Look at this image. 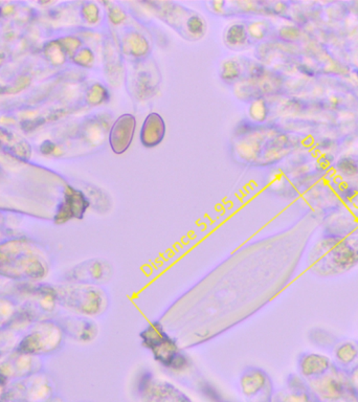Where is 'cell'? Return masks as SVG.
Here are the masks:
<instances>
[{"mask_svg": "<svg viewBox=\"0 0 358 402\" xmlns=\"http://www.w3.org/2000/svg\"><path fill=\"white\" fill-rule=\"evenodd\" d=\"M51 260L38 245L26 239L0 242V276L22 283H42Z\"/></svg>", "mask_w": 358, "mask_h": 402, "instance_id": "6da1fadb", "label": "cell"}, {"mask_svg": "<svg viewBox=\"0 0 358 402\" xmlns=\"http://www.w3.org/2000/svg\"><path fill=\"white\" fill-rule=\"evenodd\" d=\"M61 310L74 316L95 318L109 307V295L101 285L62 282L54 285Z\"/></svg>", "mask_w": 358, "mask_h": 402, "instance_id": "7a4b0ae2", "label": "cell"}, {"mask_svg": "<svg viewBox=\"0 0 358 402\" xmlns=\"http://www.w3.org/2000/svg\"><path fill=\"white\" fill-rule=\"evenodd\" d=\"M141 343L151 353L156 362L166 370L182 372L190 366L191 360L174 337L169 334L164 325L152 322L139 333Z\"/></svg>", "mask_w": 358, "mask_h": 402, "instance_id": "3957f363", "label": "cell"}, {"mask_svg": "<svg viewBox=\"0 0 358 402\" xmlns=\"http://www.w3.org/2000/svg\"><path fill=\"white\" fill-rule=\"evenodd\" d=\"M14 300L18 303L20 311L34 323L55 320L61 310L54 285L22 283Z\"/></svg>", "mask_w": 358, "mask_h": 402, "instance_id": "277c9868", "label": "cell"}, {"mask_svg": "<svg viewBox=\"0 0 358 402\" xmlns=\"http://www.w3.org/2000/svg\"><path fill=\"white\" fill-rule=\"evenodd\" d=\"M66 337L57 320L35 322L22 337L18 350L31 355L45 357L57 353Z\"/></svg>", "mask_w": 358, "mask_h": 402, "instance_id": "5b68a950", "label": "cell"}, {"mask_svg": "<svg viewBox=\"0 0 358 402\" xmlns=\"http://www.w3.org/2000/svg\"><path fill=\"white\" fill-rule=\"evenodd\" d=\"M56 396L53 378L45 371L8 383L3 402H47Z\"/></svg>", "mask_w": 358, "mask_h": 402, "instance_id": "8992f818", "label": "cell"}, {"mask_svg": "<svg viewBox=\"0 0 358 402\" xmlns=\"http://www.w3.org/2000/svg\"><path fill=\"white\" fill-rule=\"evenodd\" d=\"M43 371L42 358L16 350L0 356V381L8 385Z\"/></svg>", "mask_w": 358, "mask_h": 402, "instance_id": "52a82bcc", "label": "cell"}, {"mask_svg": "<svg viewBox=\"0 0 358 402\" xmlns=\"http://www.w3.org/2000/svg\"><path fill=\"white\" fill-rule=\"evenodd\" d=\"M114 276V265L101 258L84 260L76 264L64 274V282L86 283L101 285L110 281Z\"/></svg>", "mask_w": 358, "mask_h": 402, "instance_id": "ba28073f", "label": "cell"}, {"mask_svg": "<svg viewBox=\"0 0 358 402\" xmlns=\"http://www.w3.org/2000/svg\"><path fill=\"white\" fill-rule=\"evenodd\" d=\"M139 389L143 402H191L174 385L155 378L150 373H143L139 377Z\"/></svg>", "mask_w": 358, "mask_h": 402, "instance_id": "9c48e42d", "label": "cell"}, {"mask_svg": "<svg viewBox=\"0 0 358 402\" xmlns=\"http://www.w3.org/2000/svg\"><path fill=\"white\" fill-rule=\"evenodd\" d=\"M63 329L66 337L80 343H91L99 337V326L93 318L66 314L55 318Z\"/></svg>", "mask_w": 358, "mask_h": 402, "instance_id": "30bf717a", "label": "cell"}, {"mask_svg": "<svg viewBox=\"0 0 358 402\" xmlns=\"http://www.w3.org/2000/svg\"><path fill=\"white\" fill-rule=\"evenodd\" d=\"M137 120L132 114H123L114 123L109 132V144L116 154H123L132 143Z\"/></svg>", "mask_w": 358, "mask_h": 402, "instance_id": "8fae6325", "label": "cell"}, {"mask_svg": "<svg viewBox=\"0 0 358 402\" xmlns=\"http://www.w3.org/2000/svg\"><path fill=\"white\" fill-rule=\"evenodd\" d=\"M164 135L166 124L164 118L156 112H152L146 118L141 126L139 135L141 143L147 148L156 147L164 141Z\"/></svg>", "mask_w": 358, "mask_h": 402, "instance_id": "7c38bea8", "label": "cell"}, {"mask_svg": "<svg viewBox=\"0 0 358 402\" xmlns=\"http://www.w3.org/2000/svg\"><path fill=\"white\" fill-rule=\"evenodd\" d=\"M266 380H267V376L261 369L254 368V366L245 369L240 378L243 393L247 397L256 395L264 387Z\"/></svg>", "mask_w": 358, "mask_h": 402, "instance_id": "4fadbf2b", "label": "cell"}, {"mask_svg": "<svg viewBox=\"0 0 358 402\" xmlns=\"http://www.w3.org/2000/svg\"><path fill=\"white\" fill-rule=\"evenodd\" d=\"M123 49L131 57L143 58L150 52V45L141 33L130 32L123 39Z\"/></svg>", "mask_w": 358, "mask_h": 402, "instance_id": "5bb4252c", "label": "cell"}, {"mask_svg": "<svg viewBox=\"0 0 358 402\" xmlns=\"http://www.w3.org/2000/svg\"><path fill=\"white\" fill-rule=\"evenodd\" d=\"M24 334L11 327L0 328V356L7 355L20 348Z\"/></svg>", "mask_w": 358, "mask_h": 402, "instance_id": "9a60e30c", "label": "cell"}, {"mask_svg": "<svg viewBox=\"0 0 358 402\" xmlns=\"http://www.w3.org/2000/svg\"><path fill=\"white\" fill-rule=\"evenodd\" d=\"M249 39L247 26L241 24H234L228 26L224 34L226 45L232 49H240L247 45Z\"/></svg>", "mask_w": 358, "mask_h": 402, "instance_id": "2e32d148", "label": "cell"}, {"mask_svg": "<svg viewBox=\"0 0 358 402\" xmlns=\"http://www.w3.org/2000/svg\"><path fill=\"white\" fill-rule=\"evenodd\" d=\"M20 311L18 303L12 297H0V328L11 324Z\"/></svg>", "mask_w": 358, "mask_h": 402, "instance_id": "e0dca14e", "label": "cell"}, {"mask_svg": "<svg viewBox=\"0 0 358 402\" xmlns=\"http://www.w3.org/2000/svg\"><path fill=\"white\" fill-rule=\"evenodd\" d=\"M329 364V360L324 356L309 354L301 360V368L306 374H313L314 371H324Z\"/></svg>", "mask_w": 358, "mask_h": 402, "instance_id": "ac0fdd59", "label": "cell"}, {"mask_svg": "<svg viewBox=\"0 0 358 402\" xmlns=\"http://www.w3.org/2000/svg\"><path fill=\"white\" fill-rule=\"evenodd\" d=\"M241 74H242V68H241L240 62L237 60L228 59L222 63L220 77L226 82L233 83L238 80Z\"/></svg>", "mask_w": 358, "mask_h": 402, "instance_id": "d6986e66", "label": "cell"}, {"mask_svg": "<svg viewBox=\"0 0 358 402\" xmlns=\"http://www.w3.org/2000/svg\"><path fill=\"white\" fill-rule=\"evenodd\" d=\"M22 285V282H16V281L0 276V297L15 299Z\"/></svg>", "mask_w": 358, "mask_h": 402, "instance_id": "ffe728a7", "label": "cell"}, {"mask_svg": "<svg viewBox=\"0 0 358 402\" xmlns=\"http://www.w3.org/2000/svg\"><path fill=\"white\" fill-rule=\"evenodd\" d=\"M109 91L101 84H95L91 87L88 93V102L91 105H101V104L109 102Z\"/></svg>", "mask_w": 358, "mask_h": 402, "instance_id": "44dd1931", "label": "cell"}, {"mask_svg": "<svg viewBox=\"0 0 358 402\" xmlns=\"http://www.w3.org/2000/svg\"><path fill=\"white\" fill-rule=\"evenodd\" d=\"M187 31L189 34L195 37H201L205 33V22L199 15H191L187 20L186 22Z\"/></svg>", "mask_w": 358, "mask_h": 402, "instance_id": "7402d4cb", "label": "cell"}, {"mask_svg": "<svg viewBox=\"0 0 358 402\" xmlns=\"http://www.w3.org/2000/svg\"><path fill=\"white\" fill-rule=\"evenodd\" d=\"M249 116L257 122H262V121L265 120L266 116H267V106H266L265 102L263 100H257V101L253 102L251 107H249Z\"/></svg>", "mask_w": 358, "mask_h": 402, "instance_id": "603a6c76", "label": "cell"}, {"mask_svg": "<svg viewBox=\"0 0 358 402\" xmlns=\"http://www.w3.org/2000/svg\"><path fill=\"white\" fill-rule=\"evenodd\" d=\"M108 18L114 26H120L127 20L126 13L118 6L112 3H108Z\"/></svg>", "mask_w": 358, "mask_h": 402, "instance_id": "cb8c5ba5", "label": "cell"}, {"mask_svg": "<svg viewBox=\"0 0 358 402\" xmlns=\"http://www.w3.org/2000/svg\"><path fill=\"white\" fill-rule=\"evenodd\" d=\"M336 355L341 362H350L357 356V350L351 343H345L337 349Z\"/></svg>", "mask_w": 358, "mask_h": 402, "instance_id": "d4e9b609", "label": "cell"}, {"mask_svg": "<svg viewBox=\"0 0 358 402\" xmlns=\"http://www.w3.org/2000/svg\"><path fill=\"white\" fill-rule=\"evenodd\" d=\"M337 168L341 173L345 175H354L358 173V166L350 160V158H343L337 164Z\"/></svg>", "mask_w": 358, "mask_h": 402, "instance_id": "484cf974", "label": "cell"}, {"mask_svg": "<svg viewBox=\"0 0 358 402\" xmlns=\"http://www.w3.org/2000/svg\"><path fill=\"white\" fill-rule=\"evenodd\" d=\"M247 33L249 36L256 39H261L265 35V26L262 22H254L247 26Z\"/></svg>", "mask_w": 358, "mask_h": 402, "instance_id": "4316f807", "label": "cell"}, {"mask_svg": "<svg viewBox=\"0 0 358 402\" xmlns=\"http://www.w3.org/2000/svg\"><path fill=\"white\" fill-rule=\"evenodd\" d=\"M86 20L91 24H97L100 20V9L95 5H91L86 9Z\"/></svg>", "mask_w": 358, "mask_h": 402, "instance_id": "83f0119b", "label": "cell"}, {"mask_svg": "<svg viewBox=\"0 0 358 402\" xmlns=\"http://www.w3.org/2000/svg\"><path fill=\"white\" fill-rule=\"evenodd\" d=\"M6 389H7V385L0 381V402H3L5 399Z\"/></svg>", "mask_w": 358, "mask_h": 402, "instance_id": "f1b7e54d", "label": "cell"}, {"mask_svg": "<svg viewBox=\"0 0 358 402\" xmlns=\"http://www.w3.org/2000/svg\"><path fill=\"white\" fill-rule=\"evenodd\" d=\"M47 402H64V401L61 397H59V396L56 395L55 397L52 398V399Z\"/></svg>", "mask_w": 358, "mask_h": 402, "instance_id": "f546056e", "label": "cell"}]
</instances>
